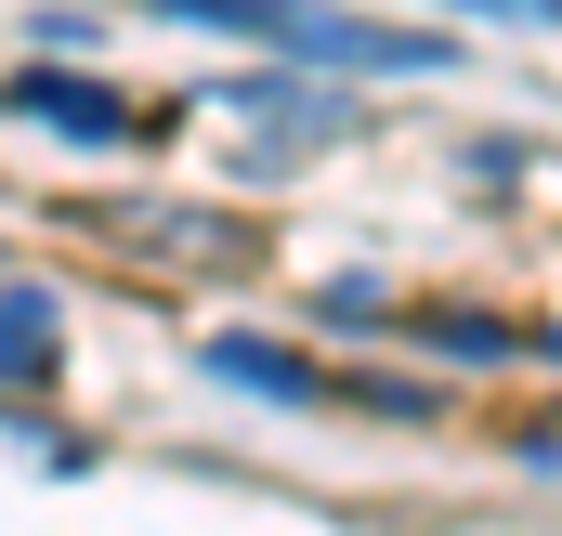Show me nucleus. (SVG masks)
<instances>
[{
    "label": "nucleus",
    "instance_id": "f257e3e1",
    "mask_svg": "<svg viewBox=\"0 0 562 536\" xmlns=\"http://www.w3.org/2000/svg\"><path fill=\"white\" fill-rule=\"evenodd\" d=\"M183 26H236V40H276L314 66H445V40L419 26H380V13H327V0H170Z\"/></svg>",
    "mask_w": 562,
    "mask_h": 536
},
{
    "label": "nucleus",
    "instance_id": "f03ea898",
    "mask_svg": "<svg viewBox=\"0 0 562 536\" xmlns=\"http://www.w3.org/2000/svg\"><path fill=\"white\" fill-rule=\"evenodd\" d=\"M13 105H26V119H66V132H119V105L79 92V79H13Z\"/></svg>",
    "mask_w": 562,
    "mask_h": 536
},
{
    "label": "nucleus",
    "instance_id": "7ed1b4c3",
    "mask_svg": "<svg viewBox=\"0 0 562 536\" xmlns=\"http://www.w3.org/2000/svg\"><path fill=\"white\" fill-rule=\"evenodd\" d=\"M210 367H223L236 393H314V367H288V354H262V340H223Z\"/></svg>",
    "mask_w": 562,
    "mask_h": 536
},
{
    "label": "nucleus",
    "instance_id": "20e7f679",
    "mask_svg": "<svg viewBox=\"0 0 562 536\" xmlns=\"http://www.w3.org/2000/svg\"><path fill=\"white\" fill-rule=\"evenodd\" d=\"M40 354H53V314H40V301H26V288H13V301H0V367H13V380H26V367H40Z\"/></svg>",
    "mask_w": 562,
    "mask_h": 536
},
{
    "label": "nucleus",
    "instance_id": "39448f33",
    "mask_svg": "<svg viewBox=\"0 0 562 536\" xmlns=\"http://www.w3.org/2000/svg\"><path fill=\"white\" fill-rule=\"evenodd\" d=\"M445 13H484V26H562V0H445Z\"/></svg>",
    "mask_w": 562,
    "mask_h": 536
}]
</instances>
